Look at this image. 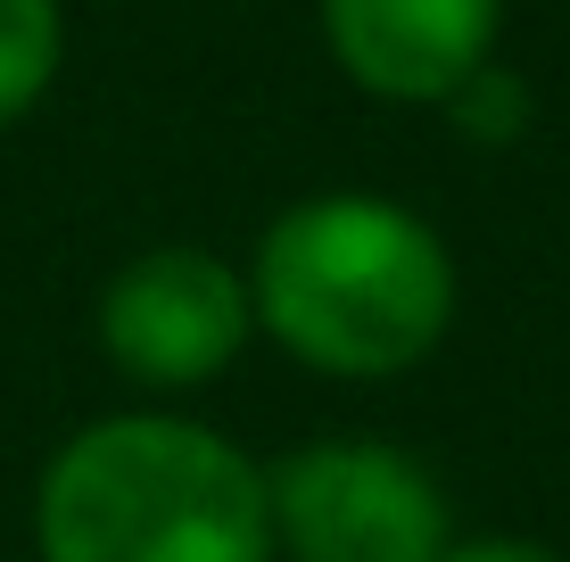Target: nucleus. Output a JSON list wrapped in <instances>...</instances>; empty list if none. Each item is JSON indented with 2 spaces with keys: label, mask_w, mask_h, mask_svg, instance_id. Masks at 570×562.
<instances>
[{
  "label": "nucleus",
  "mask_w": 570,
  "mask_h": 562,
  "mask_svg": "<svg viewBox=\"0 0 570 562\" xmlns=\"http://www.w3.org/2000/svg\"><path fill=\"white\" fill-rule=\"evenodd\" d=\"M504 0H323L331 58L372 100L439 108L455 100L497 50Z\"/></svg>",
  "instance_id": "39448f33"
},
{
  "label": "nucleus",
  "mask_w": 570,
  "mask_h": 562,
  "mask_svg": "<svg viewBox=\"0 0 570 562\" xmlns=\"http://www.w3.org/2000/svg\"><path fill=\"white\" fill-rule=\"evenodd\" d=\"M42 562H273L265 472L174 414H116L50 455L33 496Z\"/></svg>",
  "instance_id": "f03ea898"
},
{
  "label": "nucleus",
  "mask_w": 570,
  "mask_h": 562,
  "mask_svg": "<svg viewBox=\"0 0 570 562\" xmlns=\"http://www.w3.org/2000/svg\"><path fill=\"white\" fill-rule=\"evenodd\" d=\"M248 282L207 248H149L100 289V347L149 390L215 381L248 339Z\"/></svg>",
  "instance_id": "20e7f679"
},
{
  "label": "nucleus",
  "mask_w": 570,
  "mask_h": 562,
  "mask_svg": "<svg viewBox=\"0 0 570 562\" xmlns=\"http://www.w3.org/2000/svg\"><path fill=\"white\" fill-rule=\"evenodd\" d=\"M446 108H455L463 116V125L471 132H480V141H504V132H521V116H529V100H521V83H513V75H471V83L455 91V100H446Z\"/></svg>",
  "instance_id": "0eeeda50"
},
{
  "label": "nucleus",
  "mask_w": 570,
  "mask_h": 562,
  "mask_svg": "<svg viewBox=\"0 0 570 562\" xmlns=\"http://www.w3.org/2000/svg\"><path fill=\"white\" fill-rule=\"evenodd\" d=\"M257 315L314 373L389 381L455 323V257L414 207L331 190L273 216L257 248Z\"/></svg>",
  "instance_id": "f257e3e1"
},
{
  "label": "nucleus",
  "mask_w": 570,
  "mask_h": 562,
  "mask_svg": "<svg viewBox=\"0 0 570 562\" xmlns=\"http://www.w3.org/2000/svg\"><path fill=\"white\" fill-rule=\"evenodd\" d=\"M439 562H554V554L529 546V538H471V546H446Z\"/></svg>",
  "instance_id": "6e6552de"
},
{
  "label": "nucleus",
  "mask_w": 570,
  "mask_h": 562,
  "mask_svg": "<svg viewBox=\"0 0 570 562\" xmlns=\"http://www.w3.org/2000/svg\"><path fill=\"white\" fill-rule=\"evenodd\" d=\"M273 554L289 562H439L446 496L405 447L323 438L265 472Z\"/></svg>",
  "instance_id": "7ed1b4c3"
},
{
  "label": "nucleus",
  "mask_w": 570,
  "mask_h": 562,
  "mask_svg": "<svg viewBox=\"0 0 570 562\" xmlns=\"http://www.w3.org/2000/svg\"><path fill=\"white\" fill-rule=\"evenodd\" d=\"M58 50H67L58 0H0V125H17L50 91Z\"/></svg>",
  "instance_id": "423d86ee"
}]
</instances>
